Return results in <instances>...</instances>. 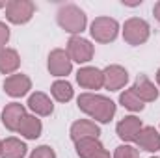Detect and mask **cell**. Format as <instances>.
Here are the masks:
<instances>
[{"label":"cell","mask_w":160,"mask_h":158,"mask_svg":"<svg viewBox=\"0 0 160 158\" xmlns=\"http://www.w3.org/2000/svg\"><path fill=\"white\" fill-rule=\"evenodd\" d=\"M9 41V28L0 22V48H6V43Z\"/></svg>","instance_id":"cell-25"},{"label":"cell","mask_w":160,"mask_h":158,"mask_svg":"<svg viewBox=\"0 0 160 158\" xmlns=\"http://www.w3.org/2000/svg\"><path fill=\"white\" fill-rule=\"evenodd\" d=\"M119 102L127 108V110H130V112H142L143 110V101L134 93V89L130 87V89H125L123 93L119 95Z\"/></svg>","instance_id":"cell-22"},{"label":"cell","mask_w":160,"mask_h":158,"mask_svg":"<svg viewBox=\"0 0 160 158\" xmlns=\"http://www.w3.org/2000/svg\"><path fill=\"white\" fill-rule=\"evenodd\" d=\"M71 140L77 143L80 140H86V138H99L101 134V128L99 125H95L93 121L89 119H78L71 125Z\"/></svg>","instance_id":"cell-11"},{"label":"cell","mask_w":160,"mask_h":158,"mask_svg":"<svg viewBox=\"0 0 160 158\" xmlns=\"http://www.w3.org/2000/svg\"><path fill=\"white\" fill-rule=\"evenodd\" d=\"M153 15H155V19L160 22V0L155 4V7H153Z\"/></svg>","instance_id":"cell-26"},{"label":"cell","mask_w":160,"mask_h":158,"mask_svg":"<svg viewBox=\"0 0 160 158\" xmlns=\"http://www.w3.org/2000/svg\"><path fill=\"white\" fill-rule=\"evenodd\" d=\"M149 34H151V28H149L147 21H143L140 17H130L123 24V39L132 47L145 43L149 39Z\"/></svg>","instance_id":"cell-3"},{"label":"cell","mask_w":160,"mask_h":158,"mask_svg":"<svg viewBox=\"0 0 160 158\" xmlns=\"http://www.w3.org/2000/svg\"><path fill=\"white\" fill-rule=\"evenodd\" d=\"M142 128H143L142 119L136 117V116H127V117H123L119 123H118V126H116L118 136H119L123 141H134L136 136H138V132H140Z\"/></svg>","instance_id":"cell-12"},{"label":"cell","mask_w":160,"mask_h":158,"mask_svg":"<svg viewBox=\"0 0 160 158\" xmlns=\"http://www.w3.org/2000/svg\"><path fill=\"white\" fill-rule=\"evenodd\" d=\"M75 145H77V155L80 158H93L97 153H101L104 149L102 143L99 141V138H86V140L77 141Z\"/></svg>","instance_id":"cell-20"},{"label":"cell","mask_w":160,"mask_h":158,"mask_svg":"<svg viewBox=\"0 0 160 158\" xmlns=\"http://www.w3.org/2000/svg\"><path fill=\"white\" fill-rule=\"evenodd\" d=\"M26 143L19 138H6L2 141V156L0 158H22L26 155Z\"/></svg>","instance_id":"cell-19"},{"label":"cell","mask_w":160,"mask_h":158,"mask_svg":"<svg viewBox=\"0 0 160 158\" xmlns=\"http://www.w3.org/2000/svg\"><path fill=\"white\" fill-rule=\"evenodd\" d=\"M48 73L52 77H67L73 69V62L63 48H54L48 54Z\"/></svg>","instance_id":"cell-7"},{"label":"cell","mask_w":160,"mask_h":158,"mask_svg":"<svg viewBox=\"0 0 160 158\" xmlns=\"http://www.w3.org/2000/svg\"><path fill=\"white\" fill-rule=\"evenodd\" d=\"M30 89H32V80L28 78L26 75H22V73L9 75L8 78L4 80V91L9 97H13V99L24 97Z\"/></svg>","instance_id":"cell-8"},{"label":"cell","mask_w":160,"mask_h":158,"mask_svg":"<svg viewBox=\"0 0 160 158\" xmlns=\"http://www.w3.org/2000/svg\"><path fill=\"white\" fill-rule=\"evenodd\" d=\"M102 78H104V87L106 89L118 91L121 87H125V84L128 82V73L121 65H108L102 71Z\"/></svg>","instance_id":"cell-9"},{"label":"cell","mask_w":160,"mask_h":158,"mask_svg":"<svg viewBox=\"0 0 160 158\" xmlns=\"http://www.w3.org/2000/svg\"><path fill=\"white\" fill-rule=\"evenodd\" d=\"M67 54L71 58V62L77 63H88L93 58V45L88 39L80 37V36H73L67 41Z\"/></svg>","instance_id":"cell-6"},{"label":"cell","mask_w":160,"mask_h":158,"mask_svg":"<svg viewBox=\"0 0 160 158\" xmlns=\"http://www.w3.org/2000/svg\"><path fill=\"white\" fill-rule=\"evenodd\" d=\"M91 37L97 43H110L118 37L119 32V24L116 19L112 17H97L91 22Z\"/></svg>","instance_id":"cell-4"},{"label":"cell","mask_w":160,"mask_h":158,"mask_svg":"<svg viewBox=\"0 0 160 158\" xmlns=\"http://www.w3.org/2000/svg\"><path fill=\"white\" fill-rule=\"evenodd\" d=\"M78 108L89 117L101 123H110L116 116V102L99 93H82L78 95Z\"/></svg>","instance_id":"cell-1"},{"label":"cell","mask_w":160,"mask_h":158,"mask_svg":"<svg viewBox=\"0 0 160 158\" xmlns=\"http://www.w3.org/2000/svg\"><path fill=\"white\" fill-rule=\"evenodd\" d=\"M56 19H58V24L65 32H69L73 36L82 34L84 28H86V22H88L86 13L80 9L77 4H65V6H62L58 9V13H56Z\"/></svg>","instance_id":"cell-2"},{"label":"cell","mask_w":160,"mask_h":158,"mask_svg":"<svg viewBox=\"0 0 160 158\" xmlns=\"http://www.w3.org/2000/svg\"><path fill=\"white\" fill-rule=\"evenodd\" d=\"M24 116H26V110H24L22 104H19V102H9V104L4 108V112H2V125H4L8 130H17L19 125H21V121L24 119Z\"/></svg>","instance_id":"cell-14"},{"label":"cell","mask_w":160,"mask_h":158,"mask_svg":"<svg viewBox=\"0 0 160 158\" xmlns=\"http://www.w3.org/2000/svg\"><path fill=\"white\" fill-rule=\"evenodd\" d=\"M93 158H112V156H110V153H108L106 149H102L101 153H97V155H95Z\"/></svg>","instance_id":"cell-27"},{"label":"cell","mask_w":160,"mask_h":158,"mask_svg":"<svg viewBox=\"0 0 160 158\" xmlns=\"http://www.w3.org/2000/svg\"><path fill=\"white\" fill-rule=\"evenodd\" d=\"M34 11L36 6L30 0H9L6 6V19L13 24H24L32 19Z\"/></svg>","instance_id":"cell-5"},{"label":"cell","mask_w":160,"mask_h":158,"mask_svg":"<svg viewBox=\"0 0 160 158\" xmlns=\"http://www.w3.org/2000/svg\"><path fill=\"white\" fill-rule=\"evenodd\" d=\"M77 82L84 89H101L104 86L102 71L97 67H82L77 73Z\"/></svg>","instance_id":"cell-10"},{"label":"cell","mask_w":160,"mask_h":158,"mask_svg":"<svg viewBox=\"0 0 160 158\" xmlns=\"http://www.w3.org/2000/svg\"><path fill=\"white\" fill-rule=\"evenodd\" d=\"M21 58L15 48H0V73L2 75H11L19 69Z\"/></svg>","instance_id":"cell-17"},{"label":"cell","mask_w":160,"mask_h":158,"mask_svg":"<svg viewBox=\"0 0 160 158\" xmlns=\"http://www.w3.org/2000/svg\"><path fill=\"white\" fill-rule=\"evenodd\" d=\"M134 141L138 143L140 149H143L147 153H157L160 149V134L157 132L155 126H143L138 132V136H136Z\"/></svg>","instance_id":"cell-13"},{"label":"cell","mask_w":160,"mask_h":158,"mask_svg":"<svg viewBox=\"0 0 160 158\" xmlns=\"http://www.w3.org/2000/svg\"><path fill=\"white\" fill-rule=\"evenodd\" d=\"M30 158H56V153H54V149L48 147V145H39V147H36V149L32 151Z\"/></svg>","instance_id":"cell-24"},{"label":"cell","mask_w":160,"mask_h":158,"mask_svg":"<svg viewBox=\"0 0 160 158\" xmlns=\"http://www.w3.org/2000/svg\"><path fill=\"white\" fill-rule=\"evenodd\" d=\"M155 158H157V156H155Z\"/></svg>","instance_id":"cell-31"},{"label":"cell","mask_w":160,"mask_h":158,"mask_svg":"<svg viewBox=\"0 0 160 158\" xmlns=\"http://www.w3.org/2000/svg\"><path fill=\"white\" fill-rule=\"evenodd\" d=\"M41 130H43V125H41V121L36 116H24V119L21 121V125H19V128H17V132L21 134V136H24L26 140H36V138H39L41 136Z\"/></svg>","instance_id":"cell-18"},{"label":"cell","mask_w":160,"mask_h":158,"mask_svg":"<svg viewBox=\"0 0 160 158\" xmlns=\"http://www.w3.org/2000/svg\"><path fill=\"white\" fill-rule=\"evenodd\" d=\"M8 6V2H0V7H6Z\"/></svg>","instance_id":"cell-29"},{"label":"cell","mask_w":160,"mask_h":158,"mask_svg":"<svg viewBox=\"0 0 160 158\" xmlns=\"http://www.w3.org/2000/svg\"><path fill=\"white\" fill-rule=\"evenodd\" d=\"M50 93L52 97L58 101V102H69L73 99V86L67 82V80H56L50 87Z\"/></svg>","instance_id":"cell-21"},{"label":"cell","mask_w":160,"mask_h":158,"mask_svg":"<svg viewBox=\"0 0 160 158\" xmlns=\"http://www.w3.org/2000/svg\"><path fill=\"white\" fill-rule=\"evenodd\" d=\"M28 108L36 116H50L54 112V104H52L50 97L43 91H36L28 97Z\"/></svg>","instance_id":"cell-16"},{"label":"cell","mask_w":160,"mask_h":158,"mask_svg":"<svg viewBox=\"0 0 160 158\" xmlns=\"http://www.w3.org/2000/svg\"><path fill=\"white\" fill-rule=\"evenodd\" d=\"M114 158H140V153L132 145H119V147H116Z\"/></svg>","instance_id":"cell-23"},{"label":"cell","mask_w":160,"mask_h":158,"mask_svg":"<svg viewBox=\"0 0 160 158\" xmlns=\"http://www.w3.org/2000/svg\"><path fill=\"white\" fill-rule=\"evenodd\" d=\"M132 89H134V93H136L143 102H153V101L158 99V89H157V86L147 78L145 75H138V78L134 82Z\"/></svg>","instance_id":"cell-15"},{"label":"cell","mask_w":160,"mask_h":158,"mask_svg":"<svg viewBox=\"0 0 160 158\" xmlns=\"http://www.w3.org/2000/svg\"><path fill=\"white\" fill-rule=\"evenodd\" d=\"M157 82H158V86H160V69L157 71Z\"/></svg>","instance_id":"cell-28"},{"label":"cell","mask_w":160,"mask_h":158,"mask_svg":"<svg viewBox=\"0 0 160 158\" xmlns=\"http://www.w3.org/2000/svg\"><path fill=\"white\" fill-rule=\"evenodd\" d=\"M0 156H2V141H0Z\"/></svg>","instance_id":"cell-30"}]
</instances>
